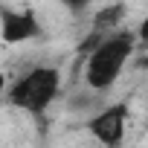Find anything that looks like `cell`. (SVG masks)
<instances>
[{
  "label": "cell",
  "instance_id": "5",
  "mask_svg": "<svg viewBox=\"0 0 148 148\" xmlns=\"http://www.w3.org/2000/svg\"><path fill=\"white\" fill-rule=\"evenodd\" d=\"M125 15H128V6L122 3V0H119V3H110V6H105V9H99L93 15V29L108 35V32H113V29L122 26Z\"/></svg>",
  "mask_w": 148,
  "mask_h": 148
},
{
  "label": "cell",
  "instance_id": "9",
  "mask_svg": "<svg viewBox=\"0 0 148 148\" xmlns=\"http://www.w3.org/2000/svg\"><path fill=\"white\" fill-rule=\"evenodd\" d=\"M6 84H9V79H6V73H0V96L6 93Z\"/></svg>",
  "mask_w": 148,
  "mask_h": 148
},
{
  "label": "cell",
  "instance_id": "2",
  "mask_svg": "<svg viewBox=\"0 0 148 148\" xmlns=\"http://www.w3.org/2000/svg\"><path fill=\"white\" fill-rule=\"evenodd\" d=\"M61 90V70L58 67H32L26 76H21L9 93H6V102L12 108H21L32 116H41L58 96Z\"/></svg>",
  "mask_w": 148,
  "mask_h": 148
},
{
  "label": "cell",
  "instance_id": "3",
  "mask_svg": "<svg viewBox=\"0 0 148 148\" xmlns=\"http://www.w3.org/2000/svg\"><path fill=\"white\" fill-rule=\"evenodd\" d=\"M125 125H128V105L125 102L105 105L96 116L87 119V131L93 134V139L108 148H116L125 142Z\"/></svg>",
  "mask_w": 148,
  "mask_h": 148
},
{
  "label": "cell",
  "instance_id": "7",
  "mask_svg": "<svg viewBox=\"0 0 148 148\" xmlns=\"http://www.w3.org/2000/svg\"><path fill=\"white\" fill-rule=\"evenodd\" d=\"M58 3H61V6H67L70 12H82V9H87V6L93 3V0H58Z\"/></svg>",
  "mask_w": 148,
  "mask_h": 148
},
{
  "label": "cell",
  "instance_id": "8",
  "mask_svg": "<svg viewBox=\"0 0 148 148\" xmlns=\"http://www.w3.org/2000/svg\"><path fill=\"white\" fill-rule=\"evenodd\" d=\"M136 41L148 47V15L142 18V23H139V29H136Z\"/></svg>",
  "mask_w": 148,
  "mask_h": 148
},
{
  "label": "cell",
  "instance_id": "4",
  "mask_svg": "<svg viewBox=\"0 0 148 148\" xmlns=\"http://www.w3.org/2000/svg\"><path fill=\"white\" fill-rule=\"evenodd\" d=\"M41 35H44V26L32 9H12L0 3V38H3V44H26Z\"/></svg>",
  "mask_w": 148,
  "mask_h": 148
},
{
  "label": "cell",
  "instance_id": "6",
  "mask_svg": "<svg viewBox=\"0 0 148 148\" xmlns=\"http://www.w3.org/2000/svg\"><path fill=\"white\" fill-rule=\"evenodd\" d=\"M102 41H105V32H96V29H90V32H87L82 41H79V47H76V55H79V58H87V55H90V52H93V49H96Z\"/></svg>",
  "mask_w": 148,
  "mask_h": 148
},
{
  "label": "cell",
  "instance_id": "1",
  "mask_svg": "<svg viewBox=\"0 0 148 148\" xmlns=\"http://www.w3.org/2000/svg\"><path fill=\"white\" fill-rule=\"evenodd\" d=\"M134 47H136V35L134 32H108L105 41L84 58L87 67H84V84L96 93H105L116 84V79L122 76V70L128 64V58L134 55Z\"/></svg>",
  "mask_w": 148,
  "mask_h": 148
}]
</instances>
